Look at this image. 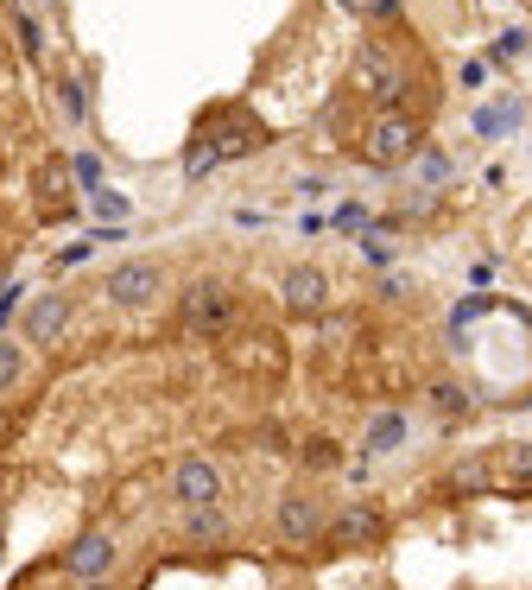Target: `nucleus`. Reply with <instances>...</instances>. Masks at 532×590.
<instances>
[{"label": "nucleus", "instance_id": "obj_1", "mask_svg": "<svg viewBox=\"0 0 532 590\" xmlns=\"http://www.w3.org/2000/svg\"><path fill=\"white\" fill-rule=\"evenodd\" d=\"M267 147V128L253 121V115H222V128L203 133V140H191V153H184V172L191 179H203V172H216L222 159H248Z\"/></svg>", "mask_w": 532, "mask_h": 590}, {"label": "nucleus", "instance_id": "obj_2", "mask_svg": "<svg viewBox=\"0 0 532 590\" xmlns=\"http://www.w3.org/2000/svg\"><path fill=\"white\" fill-rule=\"evenodd\" d=\"M419 147H425V128H419L412 115H400V108H380L374 128H368V140H361L368 165H380V172H400V165H412V159H419Z\"/></svg>", "mask_w": 532, "mask_h": 590}, {"label": "nucleus", "instance_id": "obj_3", "mask_svg": "<svg viewBox=\"0 0 532 590\" xmlns=\"http://www.w3.org/2000/svg\"><path fill=\"white\" fill-rule=\"evenodd\" d=\"M349 89L361 96V103L374 108H393L405 96V77H400V57L387 52V45H361L349 64Z\"/></svg>", "mask_w": 532, "mask_h": 590}, {"label": "nucleus", "instance_id": "obj_4", "mask_svg": "<svg viewBox=\"0 0 532 590\" xmlns=\"http://www.w3.org/2000/svg\"><path fill=\"white\" fill-rule=\"evenodd\" d=\"M235 311H241V305H235V292H228V286L197 280L184 299H177V324H184L191 336H222L228 324H235Z\"/></svg>", "mask_w": 532, "mask_h": 590}, {"label": "nucleus", "instance_id": "obj_5", "mask_svg": "<svg viewBox=\"0 0 532 590\" xmlns=\"http://www.w3.org/2000/svg\"><path fill=\"white\" fill-rule=\"evenodd\" d=\"M380 534H387V521H380V508H368V502H349V508L329 514L324 527V553H361V546H380Z\"/></svg>", "mask_w": 532, "mask_h": 590}, {"label": "nucleus", "instance_id": "obj_6", "mask_svg": "<svg viewBox=\"0 0 532 590\" xmlns=\"http://www.w3.org/2000/svg\"><path fill=\"white\" fill-rule=\"evenodd\" d=\"M165 292V273L152 267V260H121L108 280H101V299L108 305H121V311H140V305H152Z\"/></svg>", "mask_w": 532, "mask_h": 590}, {"label": "nucleus", "instance_id": "obj_7", "mask_svg": "<svg viewBox=\"0 0 532 590\" xmlns=\"http://www.w3.org/2000/svg\"><path fill=\"white\" fill-rule=\"evenodd\" d=\"M273 527H279V539H285V546H317V539H324V527H329V514H324V502H317V495H279Z\"/></svg>", "mask_w": 532, "mask_h": 590}, {"label": "nucleus", "instance_id": "obj_8", "mask_svg": "<svg viewBox=\"0 0 532 590\" xmlns=\"http://www.w3.org/2000/svg\"><path fill=\"white\" fill-rule=\"evenodd\" d=\"M172 502L184 508H222V476H216V463L209 458H184L172 470Z\"/></svg>", "mask_w": 532, "mask_h": 590}, {"label": "nucleus", "instance_id": "obj_9", "mask_svg": "<svg viewBox=\"0 0 532 590\" xmlns=\"http://www.w3.org/2000/svg\"><path fill=\"white\" fill-rule=\"evenodd\" d=\"M64 571H70L76 584H101V578H108V571H115V539L101 534H83L70 546V553H64Z\"/></svg>", "mask_w": 532, "mask_h": 590}, {"label": "nucleus", "instance_id": "obj_10", "mask_svg": "<svg viewBox=\"0 0 532 590\" xmlns=\"http://www.w3.org/2000/svg\"><path fill=\"white\" fill-rule=\"evenodd\" d=\"M279 299H285V311H298V318H317V311L329 305V280L317 267H292L285 286H279Z\"/></svg>", "mask_w": 532, "mask_h": 590}, {"label": "nucleus", "instance_id": "obj_11", "mask_svg": "<svg viewBox=\"0 0 532 590\" xmlns=\"http://www.w3.org/2000/svg\"><path fill=\"white\" fill-rule=\"evenodd\" d=\"M64 324H70V299H64V292H45L39 305H25V336H32V343H57Z\"/></svg>", "mask_w": 532, "mask_h": 590}, {"label": "nucleus", "instance_id": "obj_12", "mask_svg": "<svg viewBox=\"0 0 532 590\" xmlns=\"http://www.w3.org/2000/svg\"><path fill=\"white\" fill-rule=\"evenodd\" d=\"M444 489H450V495H488V489H495V451H469L463 463H450Z\"/></svg>", "mask_w": 532, "mask_h": 590}, {"label": "nucleus", "instance_id": "obj_13", "mask_svg": "<svg viewBox=\"0 0 532 590\" xmlns=\"http://www.w3.org/2000/svg\"><path fill=\"white\" fill-rule=\"evenodd\" d=\"M495 489L532 495V444H501V451H495Z\"/></svg>", "mask_w": 532, "mask_h": 590}, {"label": "nucleus", "instance_id": "obj_14", "mask_svg": "<svg viewBox=\"0 0 532 590\" xmlns=\"http://www.w3.org/2000/svg\"><path fill=\"white\" fill-rule=\"evenodd\" d=\"M412 172H419V191H437V184H450L456 159L444 153V147H419V159H412Z\"/></svg>", "mask_w": 532, "mask_h": 590}, {"label": "nucleus", "instance_id": "obj_15", "mask_svg": "<svg viewBox=\"0 0 532 590\" xmlns=\"http://www.w3.org/2000/svg\"><path fill=\"white\" fill-rule=\"evenodd\" d=\"M393 444H405V419H400V412H380L374 432H368V458H387Z\"/></svg>", "mask_w": 532, "mask_h": 590}, {"label": "nucleus", "instance_id": "obj_16", "mask_svg": "<svg viewBox=\"0 0 532 590\" xmlns=\"http://www.w3.org/2000/svg\"><path fill=\"white\" fill-rule=\"evenodd\" d=\"M431 412L463 419V412H469V387H463V382H431Z\"/></svg>", "mask_w": 532, "mask_h": 590}, {"label": "nucleus", "instance_id": "obj_17", "mask_svg": "<svg viewBox=\"0 0 532 590\" xmlns=\"http://www.w3.org/2000/svg\"><path fill=\"white\" fill-rule=\"evenodd\" d=\"M191 539H203V546H216V539H228L222 508H191Z\"/></svg>", "mask_w": 532, "mask_h": 590}, {"label": "nucleus", "instance_id": "obj_18", "mask_svg": "<svg viewBox=\"0 0 532 590\" xmlns=\"http://www.w3.org/2000/svg\"><path fill=\"white\" fill-rule=\"evenodd\" d=\"M25 375V356H20V343H0V394H13Z\"/></svg>", "mask_w": 532, "mask_h": 590}, {"label": "nucleus", "instance_id": "obj_19", "mask_svg": "<svg viewBox=\"0 0 532 590\" xmlns=\"http://www.w3.org/2000/svg\"><path fill=\"white\" fill-rule=\"evenodd\" d=\"M304 463H311V470H336V463H343V451H336L329 438H311V444H304Z\"/></svg>", "mask_w": 532, "mask_h": 590}, {"label": "nucleus", "instance_id": "obj_20", "mask_svg": "<svg viewBox=\"0 0 532 590\" xmlns=\"http://www.w3.org/2000/svg\"><path fill=\"white\" fill-rule=\"evenodd\" d=\"M89 204H96V216H108V223H127V210H133V204L121 197V191H96Z\"/></svg>", "mask_w": 532, "mask_h": 590}, {"label": "nucleus", "instance_id": "obj_21", "mask_svg": "<svg viewBox=\"0 0 532 590\" xmlns=\"http://www.w3.org/2000/svg\"><path fill=\"white\" fill-rule=\"evenodd\" d=\"M520 52H526V32H520V26H507L501 39H495V57H501V64H513Z\"/></svg>", "mask_w": 532, "mask_h": 590}, {"label": "nucleus", "instance_id": "obj_22", "mask_svg": "<svg viewBox=\"0 0 532 590\" xmlns=\"http://www.w3.org/2000/svg\"><path fill=\"white\" fill-rule=\"evenodd\" d=\"M57 96H64V115H70V121H83V115H89V96H83V83H64V89H57Z\"/></svg>", "mask_w": 532, "mask_h": 590}, {"label": "nucleus", "instance_id": "obj_23", "mask_svg": "<svg viewBox=\"0 0 532 590\" xmlns=\"http://www.w3.org/2000/svg\"><path fill=\"white\" fill-rule=\"evenodd\" d=\"M76 179L89 184V191H101V159L96 153H76Z\"/></svg>", "mask_w": 532, "mask_h": 590}, {"label": "nucleus", "instance_id": "obj_24", "mask_svg": "<svg viewBox=\"0 0 532 590\" xmlns=\"http://www.w3.org/2000/svg\"><path fill=\"white\" fill-rule=\"evenodd\" d=\"M361 260H374V267H387V260H393V248H387L380 235H361Z\"/></svg>", "mask_w": 532, "mask_h": 590}, {"label": "nucleus", "instance_id": "obj_25", "mask_svg": "<svg viewBox=\"0 0 532 590\" xmlns=\"http://www.w3.org/2000/svg\"><path fill=\"white\" fill-rule=\"evenodd\" d=\"M20 52H25V57L45 52V39H39V26H32V20H20Z\"/></svg>", "mask_w": 532, "mask_h": 590}, {"label": "nucleus", "instance_id": "obj_26", "mask_svg": "<svg viewBox=\"0 0 532 590\" xmlns=\"http://www.w3.org/2000/svg\"><path fill=\"white\" fill-rule=\"evenodd\" d=\"M361 223H368V210H361V204H343V210H336V229H361Z\"/></svg>", "mask_w": 532, "mask_h": 590}, {"label": "nucleus", "instance_id": "obj_27", "mask_svg": "<svg viewBox=\"0 0 532 590\" xmlns=\"http://www.w3.org/2000/svg\"><path fill=\"white\" fill-rule=\"evenodd\" d=\"M380 292H387V299H400V292H412V280H405V273H387V280H380Z\"/></svg>", "mask_w": 532, "mask_h": 590}, {"label": "nucleus", "instance_id": "obj_28", "mask_svg": "<svg viewBox=\"0 0 532 590\" xmlns=\"http://www.w3.org/2000/svg\"><path fill=\"white\" fill-rule=\"evenodd\" d=\"M393 13H400V0H374V13H368V20H393Z\"/></svg>", "mask_w": 532, "mask_h": 590}, {"label": "nucleus", "instance_id": "obj_29", "mask_svg": "<svg viewBox=\"0 0 532 590\" xmlns=\"http://www.w3.org/2000/svg\"><path fill=\"white\" fill-rule=\"evenodd\" d=\"M343 13H374V0H336Z\"/></svg>", "mask_w": 532, "mask_h": 590}, {"label": "nucleus", "instance_id": "obj_30", "mask_svg": "<svg viewBox=\"0 0 532 590\" xmlns=\"http://www.w3.org/2000/svg\"><path fill=\"white\" fill-rule=\"evenodd\" d=\"M83 590H108V584H83Z\"/></svg>", "mask_w": 532, "mask_h": 590}]
</instances>
